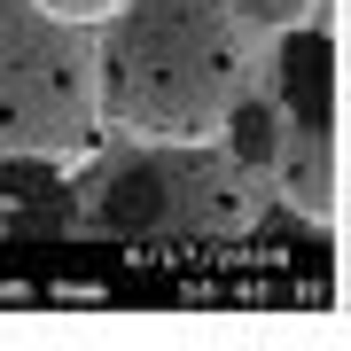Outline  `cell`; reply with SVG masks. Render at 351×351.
<instances>
[{
	"mask_svg": "<svg viewBox=\"0 0 351 351\" xmlns=\"http://www.w3.org/2000/svg\"><path fill=\"white\" fill-rule=\"evenodd\" d=\"M281 141H289V110H281L274 94H250V86H242V101L226 110V149L250 164V172H274V164H281Z\"/></svg>",
	"mask_w": 351,
	"mask_h": 351,
	"instance_id": "obj_5",
	"label": "cell"
},
{
	"mask_svg": "<svg viewBox=\"0 0 351 351\" xmlns=\"http://www.w3.org/2000/svg\"><path fill=\"white\" fill-rule=\"evenodd\" d=\"M47 8L78 16V24H101V16H117V8H125V0H47Z\"/></svg>",
	"mask_w": 351,
	"mask_h": 351,
	"instance_id": "obj_7",
	"label": "cell"
},
{
	"mask_svg": "<svg viewBox=\"0 0 351 351\" xmlns=\"http://www.w3.org/2000/svg\"><path fill=\"white\" fill-rule=\"evenodd\" d=\"M250 86V24L226 0H125L101 16V101L133 141H219Z\"/></svg>",
	"mask_w": 351,
	"mask_h": 351,
	"instance_id": "obj_1",
	"label": "cell"
},
{
	"mask_svg": "<svg viewBox=\"0 0 351 351\" xmlns=\"http://www.w3.org/2000/svg\"><path fill=\"white\" fill-rule=\"evenodd\" d=\"M226 8H234L250 32H297L304 16L320 8V0H226Z\"/></svg>",
	"mask_w": 351,
	"mask_h": 351,
	"instance_id": "obj_6",
	"label": "cell"
},
{
	"mask_svg": "<svg viewBox=\"0 0 351 351\" xmlns=\"http://www.w3.org/2000/svg\"><path fill=\"white\" fill-rule=\"evenodd\" d=\"M86 226L125 242H234L250 226V164L211 141H141L101 164Z\"/></svg>",
	"mask_w": 351,
	"mask_h": 351,
	"instance_id": "obj_3",
	"label": "cell"
},
{
	"mask_svg": "<svg viewBox=\"0 0 351 351\" xmlns=\"http://www.w3.org/2000/svg\"><path fill=\"white\" fill-rule=\"evenodd\" d=\"M274 172H281V188H289V203H297L304 219L336 211V141H328V125H289Z\"/></svg>",
	"mask_w": 351,
	"mask_h": 351,
	"instance_id": "obj_4",
	"label": "cell"
},
{
	"mask_svg": "<svg viewBox=\"0 0 351 351\" xmlns=\"http://www.w3.org/2000/svg\"><path fill=\"white\" fill-rule=\"evenodd\" d=\"M101 117V39L47 0H0V164H78Z\"/></svg>",
	"mask_w": 351,
	"mask_h": 351,
	"instance_id": "obj_2",
	"label": "cell"
}]
</instances>
